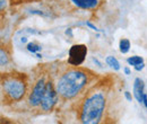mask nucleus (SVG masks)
<instances>
[{
    "instance_id": "nucleus-1",
    "label": "nucleus",
    "mask_w": 147,
    "mask_h": 124,
    "mask_svg": "<svg viewBox=\"0 0 147 124\" xmlns=\"http://www.w3.org/2000/svg\"><path fill=\"white\" fill-rule=\"evenodd\" d=\"M87 82V76L80 70H70L66 72L57 84L58 94L65 98L70 99L75 97Z\"/></svg>"
},
{
    "instance_id": "nucleus-2",
    "label": "nucleus",
    "mask_w": 147,
    "mask_h": 124,
    "mask_svg": "<svg viewBox=\"0 0 147 124\" xmlns=\"http://www.w3.org/2000/svg\"><path fill=\"white\" fill-rule=\"evenodd\" d=\"M105 108V98L102 94H94L88 97L82 108L80 120L83 123H98Z\"/></svg>"
},
{
    "instance_id": "nucleus-3",
    "label": "nucleus",
    "mask_w": 147,
    "mask_h": 124,
    "mask_svg": "<svg viewBox=\"0 0 147 124\" xmlns=\"http://www.w3.org/2000/svg\"><path fill=\"white\" fill-rule=\"evenodd\" d=\"M2 89L11 101L18 102L25 95L26 85L18 77H9L2 82Z\"/></svg>"
},
{
    "instance_id": "nucleus-4",
    "label": "nucleus",
    "mask_w": 147,
    "mask_h": 124,
    "mask_svg": "<svg viewBox=\"0 0 147 124\" xmlns=\"http://www.w3.org/2000/svg\"><path fill=\"white\" fill-rule=\"evenodd\" d=\"M87 55V48L84 44H75L69 50L68 63L71 66H80Z\"/></svg>"
},
{
    "instance_id": "nucleus-5",
    "label": "nucleus",
    "mask_w": 147,
    "mask_h": 124,
    "mask_svg": "<svg viewBox=\"0 0 147 124\" xmlns=\"http://www.w3.org/2000/svg\"><path fill=\"white\" fill-rule=\"evenodd\" d=\"M57 95H58V91L55 89L52 82H48L42 102H41V107L43 111H51L53 108L55 104L57 103Z\"/></svg>"
},
{
    "instance_id": "nucleus-6",
    "label": "nucleus",
    "mask_w": 147,
    "mask_h": 124,
    "mask_svg": "<svg viewBox=\"0 0 147 124\" xmlns=\"http://www.w3.org/2000/svg\"><path fill=\"white\" fill-rule=\"evenodd\" d=\"M45 87H47V84L44 82V80L43 79H40L36 82V85H35V87L33 89V91L30 95V98H28L30 105L37 106V105L41 104L42 98H43V95H44V91H45Z\"/></svg>"
},
{
    "instance_id": "nucleus-7",
    "label": "nucleus",
    "mask_w": 147,
    "mask_h": 124,
    "mask_svg": "<svg viewBox=\"0 0 147 124\" xmlns=\"http://www.w3.org/2000/svg\"><path fill=\"white\" fill-rule=\"evenodd\" d=\"M144 88H145V84L140 78H136L135 82H134V96L135 98L143 104V99H144Z\"/></svg>"
},
{
    "instance_id": "nucleus-8",
    "label": "nucleus",
    "mask_w": 147,
    "mask_h": 124,
    "mask_svg": "<svg viewBox=\"0 0 147 124\" xmlns=\"http://www.w3.org/2000/svg\"><path fill=\"white\" fill-rule=\"evenodd\" d=\"M75 6L83 8V9H92L95 8L98 3L97 0H71Z\"/></svg>"
},
{
    "instance_id": "nucleus-9",
    "label": "nucleus",
    "mask_w": 147,
    "mask_h": 124,
    "mask_svg": "<svg viewBox=\"0 0 147 124\" xmlns=\"http://www.w3.org/2000/svg\"><path fill=\"white\" fill-rule=\"evenodd\" d=\"M107 63H108V66H110L111 68H113L114 70H119L120 69V63H119V61L114 58V56H108L107 58Z\"/></svg>"
},
{
    "instance_id": "nucleus-10",
    "label": "nucleus",
    "mask_w": 147,
    "mask_h": 124,
    "mask_svg": "<svg viewBox=\"0 0 147 124\" xmlns=\"http://www.w3.org/2000/svg\"><path fill=\"white\" fill-rule=\"evenodd\" d=\"M119 48H120V52L121 53H127L130 49V42L127 38H122L119 43Z\"/></svg>"
},
{
    "instance_id": "nucleus-11",
    "label": "nucleus",
    "mask_w": 147,
    "mask_h": 124,
    "mask_svg": "<svg viewBox=\"0 0 147 124\" xmlns=\"http://www.w3.org/2000/svg\"><path fill=\"white\" fill-rule=\"evenodd\" d=\"M127 62H128L130 66H137L139 63H143L144 62V59L142 56H138V55H134V56H130L127 59Z\"/></svg>"
},
{
    "instance_id": "nucleus-12",
    "label": "nucleus",
    "mask_w": 147,
    "mask_h": 124,
    "mask_svg": "<svg viewBox=\"0 0 147 124\" xmlns=\"http://www.w3.org/2000/svg\"><path fill=\"white\" fill-rule=\"evenodd\" d=\"M27 50H28L30 52H32V53H36L37 51L41 50V46L35 44V43H28V44H27Z\"/></svg>"
},
{
    "instance_id": "nucleus-13",
    "label": "nucleus",
    "mask_w": 147,
    "mask_h": 124,
    "mask_svg": "<svg viewBox=\"0 0 147 124\" xmlns=\"http://www.w3.org/2000/svg\"><path fill=\"white\" fill-rule=\"evenodd\" d=\"M7 62H8V56L5 53V51L1 49V51H0V63H1V66H6Z\"/></svg>"
},
{
    "instance_id": "nucleus-14",
    "label": "nucleus",
    "mask_w": 147,
    "mask_h": 124,
    "mask_svg": "<svg viewBox=\"0 0 147 124\" xmlns=\"http://www.w3.org/2000/svg\"><path fill=\"white\" fill-rule=\"evenodd\" d=\"M144 66H145V64H144V62H143V63H139V64L135 66V69H136L137 71H140V70H143V69H144Z\"/></svg>"
},
{
    "instance_id": "nucleus-15",
    "label": "nucleus",
    "mask_w": 147,
    "mask_h": 124,
    "mask_svg": "<svg viewBox=\"0 0 147 124\" xmlns=\"http://www.w3.org/2000/svg\"><path fill=\"white\" fill-rule=\"evenodd\" d=\"M86 25H87V26H90V27H91L92 29H94V31H96V32H98V29H97V27H96V26H94V25H93L92 23H90V21H87V23H86Z\"/></svg>"
},
{
    "instance_id": "nucleus-16",
    "label": "nucleus",
    "mask_w": 147,
    "mask_h": 124,
    "mask_svg": "<svg viewBox=\"0 0 147 124\" xmlns=\"http://www.w3.org/2000/svg\"><path fill=\"white\" fill-rule=\"evenodd\" d=\"M125 96H126V98L128 99L129 102H131V99H132V96L130 95V92H129V91H126V92H125Z\"/></svg>"
},
{
    "instance_id": "nucleus-17",
    "label": "nucleus",
    "mask_w": 147,
    "mask_h": 124,
    "mask_svg": "<svg viewBox=\"0 0 147 124\" xmlns=\"http://www.w3.org/2000/svg\"><path fill=\"white\" fill-rule=\"evenodd\" d=\"M143 104H144V105H145V107H146V108H147V95H146V94L144 95V99H143Z\"/></svg>"
},
{
    "instance_id": "nucleus-18",
    "label": "nucleus",
    "mask_w": 147,
    "mask_h": 124,
    "mask_svg": "<svg viewBox=\"0 0 147 124\" xmlns=\"http://www.w3.org/2000/svg\"><path fill=\"white\" fill-rule=\"evenodd\" d=\"M0 1H1V10H3L6 7V0H0Z\"/></svg>"
},
{
    "instance_id": "nucleus-19",
    "label": "nucleus",
    "mask_w": 147,
    "mask_h": 124,
    "mask_svg": "<svg viewBox=\"0 0 147 124\" xmlns=\"http://www.w3.org/2000/svg\"><path fill=\"white\" fill-rule=\"evenodd\" d=\"M125 72H126V74H130V70L128 68H125Z\"/></svg>"
}]
</instances>
